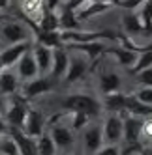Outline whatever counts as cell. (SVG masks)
Listing matches in <instances>:
<instances>
[{"mask_svg": "<svg viewBox=\"0 0 152 155\" xmlns=\"http://www.w3.org/2000/svg\"><path fill=\"white\" fill-rule=\"evenodd\" d=\"M62 108L66 112H79V114H86V116H98L100 114L102 105L96 101L92 95L86 94H71L62 101Z\"/></svg>", "mask_w": 152, "mask_h": 155, "instance_id": "cell-1", "label": "cell"}, {"mask_svg": "<svg viewBox=\"0 0 152 155\" xmlns=\"http://www.w3.org/2000/svg\"><path fill=\"white\" fill-rule=\"evenodd\" d=\"M126 99L128 95L122 92H115V94H107L103 99V107L109 110L111 114H118V112H124L126 110Z\"/></svg>", "mask_w": 152, "mask_h": 155, "instance_id": "cell-21", "label": "cell"}, {"mask_svg": "<svg viewBox=\"0 0 152 155\" xmlns=\"http://www.w3.org/2000/svg\"><path fill=\"white\" fill-rule=\"evenodd\" d=\"M137 82L141 84V88H152V68L137 73Z\"/></svg>", "mask_w": 152, "mask_h": 155, "instance_id": "cell-33", "label": "cell"}, {"mask_svg": "<svg viewBox=\"0 0 152 155\" xmlns=\"http://www.w3.org/2000/svg\"><path fill=\"white\" fill-rule=\"evenodd\" d=\"M28 107L25 101H12V103H8V108H6V121H8V125L9 127H15V129H21L23 131L25 127V121H26V116H28Z\"/></svg>", "mask_w": 152, "mask_h": 155, "instance_id": "cell-6", "label": "cell"}, {"mask_svg": "<svg viewBox=\"0 0 152 155\" xmlns=\"http://www.w3.org/2000/svg\"><path fill=\"white\" fill-rule=\"evenodd\" d=\"M105 54H111V56L116 58V62L122 65V68H128L130 71H132V68L135 65L137 62V56L139 52L132 51V49H126L122 45H115V47H107L105 49Z\"/></svg>", "mask_w": 152, "mask_h": 155, "instance_id": "cell-14", "label": "cell"}, {"mask_svg": "<svg viewBox=\"0 0 152 155\" xmlns=\"http://www.w3.org/2000/svg\"><path fill=\"white\" fill-rule=\"evenodd\" d=\"M88 71V58H81V56H70V65H68V73L64 77V81L68 84H73L81 81Z\"/></svg>", "mask_w": 152, "mask_h": 155, "instance_id": "cell-12", "label": "cell"}, {"mask_svg": "<svg viewBox=\"0 0 152 155\" xmlns=\"http://www.w3.org/2000/svg\"><path fill=\"white\" fill-rule=\"evenodd\" d=\"M21 9L28 19L34 21V25L38 28L43 13L47 12V2L45 0H21Z\"/></svg>", "mask_w": 152, "mask_h": 155, "instance_id": "cell-16", "label": "cell"}, {"mask_svg": "<svg viewBox=\"0 0 152 155\" xmlns=\"http://www.w3.org/2000/svg\"><path fill=\"white\" fill-rule=\"evenodd\" d=\"M143 2H147V0H118V6H122L126 9H130V12H135L137 6H143Z\"/></svg>", "mask_w": 152, "mask_h": 155, "instance_id": "cell-34", "label": "cell"}, {"mask_svg": "<svg viewBox=\"0 0 152 155\" xmlns=\"http://www.w3.org/2000/svg\"><path fill=\"white\" fill-rule=\"evenodd\" d=\"M6 108H8V101H6L4 95H0V116L6 114Z\"/></svg>", "mask_w": 152, "mask_h": 155, "instance_id": "cell-38", "label": "cell"}, {"mask_svg": "<svg viewBox=\"0 0 152 155\" xmlns=\"http://www.w3.org/2000/svg\"><path fill=\"white\" fill-rule=\"evenodd\" d=\"M148 68H152V51L139 52L137 62H135V65L132 68V73L137 75V73H141L143 69H148Z\"/></svg>", "mask_w": 152, "mask_h": 155, "instance_id": "cell-29", "label": "cell"}, {"mask_svg": "<svg viewBox=\"0 0 152 155\" xmlns=\"http://www.w3.org/2000/svg\"><path fill=\"white\" fill-rule=\"evenodd\" d=\"M122 86V79L116 73H103L100 77V90L107 95V94H115L120 90Z\"/></svg>", "mask_w": 152, "mask_h": 155, "instance_id": "cell-23", "label": "cell"}, {"mask_svg": "<svg viewBox=\"0 0 152 155\" xmlns=\"http://www.w3.org/2000/svg\"><path fill=\"white\" fill-rule=\"evenodd\" d=\"M94 155H122V151H120L118 146H103L100 151L94 153Z\"/></svg>", "mask_w": 152, "mask_h": 155, "instance_id": "cell-35", "label": "cell"}, {"mask_svg": "<svg viewBox=\"0 0 152 155\" xmlns=\"http://www.w3.org/2000/svg\"><path fill=\"white\" fill-rule=\"evenodd\" d=\"M66 47H71L73 51H79V52H85L88 60H96L100 54L105 52V45L102 41H94V43H81V45H66Z\"/></svg>", "mask_w": 152, "mask_h": 155, "instance_id": "cell-22", "label": "cell"}, {"mask_svg": "<svg viewBox=\"0 0 152 155\" xmlns=\"http://www.w3.org/2000/svg\"><path fill=\"white\" fill-rule=\"evenodd\" d=\"M55 12H57V15H58V28H60L62 32L77 30V26H79V19H77V15H75L73 9H70V8H66V6L62 4L60 8L55 9Z\"/></svg>", "mask_w": 152, "mask_h": 155, "instance_id": "cell-18", "label": "cell"}, {"mask_svg": "<svg viewBox=\"0 0 152 155\" xmlns=\"http://www.w3.org/2000/svg\"><path fill=\"white\" fill-rule=\"evenodd\" d=\"M122 26H124V32L128 38L132 36H139V34H145V26L139 19V13L137 12H128L124 17H122Z\"/></svg>", "mask_w": 152, "mask_h": 155, "instance_id": "cell-20", "label": "cell"}, {"mask_svg": "<svg viewBox=\"0 0 152 155\" xmlns=\"http://www.w3.org/2000/svg\"><path fill=\"white\" fill-rule=\"evenodd\" d=\"M19 77L12 69L8 71H0V95H13L19 90Z\"/></svg>", "mask_w": 152, "mask_h": 155, "instance_id": "cell-19", "label": "cell"}, {"mask_svg": "<svg viewBox=\"0 0 152 155\" xmlns=\"http://www.w3.org/2000/svg\"><path fill=\"white\" fill-rule=\"evenodd\" d=\"M116 2H118V0H116Z\"/></svg>", "mask_w": 152, "mask_h": 155, "instance_id": "cell-43", "label": "cell"}, {"mask_svg": "<svg viewBox=\"0 0 152 155\" xmlns=\"http://www.w3.org/2000/svg\"><path fill=\"white\" fill-rule=\"evenodd\" d=\"M68 65H70V52H68L66 45L62 49L53 51V69H51L53 79H62V77H66Z\"/></svg>", "mask_w": 152, "mask_h": 155, "instance_id": "cell-13", "label": "cell"}, {"mask_svg": "<svg viewBox=\"0 0 152 155\" xmlns=\"http://www.w3.org/2000/svg\"><path fill=\"white\" fill-rule=\"evenodd\" d=\"M139 19L143 23L145 30H152V0H147L143 2V6L139 8Z\"/></svg>", "mask_w": 152, "mask_h": 155, "instance_id": "cell-30", "label": "cell"}, {"mask_svg": "<svg viewBox=\"0 0 152 155\" xmlns=\"http://www.w3.org/2000/svg\"><path fill=\"white\" fill-rule=\"evenodd\" d=\"M38 30L40 32H58V15L57 12H51V9H47L45 13H43L40 25H38Z\"/></svg>", "mask_w": 152, "mask_h": 155, "instance_id": "cell-27", "label": "cell"}, {"mask_svg": "<svg viewBox=\"0 0 152 155\" xmlns=\"http://www.w3.org/2000/svg\"><path fill=\"white\" fill-rule=\"evenodd\" d=\"M124 121V140L128 144H137V140L143 137V120L137 116H126Z\"/></svg>", "mask_w": 152, "mask_h": 155, "instance_id": "cell-15", "label": "cell"}, {"mask_svg": "<svg viewBox=\"0 0 152 155\" xmlns=\"http://www.w3.org/2000/svg\"><path fill=\"white\" fill-rule=\"evenodd\" d=\"M51 88H53V84H51L49 79H45V77H38V79H34V81L25 82L21 90H23V97L25 99H36L40 95H45L47 92H51Z\"/></svg>", "mask_w": 152, "mask_h": 155, "instance_id": "cell-11", "label": "cell"}, {"mask_svg": "<svg viewBox=\"0 0 152 155\" xmlns=\"http://www.w3.org/2000/svg\"><path fill=\"white\" fill-rule=\"evenodd\" d=\"M32 54H34V60L38 64L40 77L51 75V69H53V49L38 45V43H36L34 49H32Z\"/></svg>", "mask_w": 152, "mask_h": 155, "instance_id": "cell-10", "label": "cell"}, {"mask_svg": "<svg viewBox=\"0 0 152 155\" xmlns=\"http://www.w3.org/2000/svg\"><path fill=\"white\" fill-rule=\"evenodd\" d=\"M70 155H83V153H70Z\"/></svg>", "mask_w": 152, "mask_h": 155, "instance_id": "cell-42", "label": "cell"}, {"mask_svg": "<svg viewBox=\"0 0 152 155\" xmlns=\"http://www.w3.org/2000/svg\"><path fill=\"white\" fill-rule=\"evenodd\" d=\"M126 155H143V153H141V151H128Z\"/></svg>", "mask_w": 152, "mask_h": 155, "instance_id": "cell-40", "label": "cell"}, {"mask_svg": "<svg viewBox=\"0 0 152 155\" xmlns=\"http://www.w3.org/2000/svg\"><path fill=\"white\" fill-rule=\"evenodd\" d=\"M70 114V120H71V124L70 127L75 131H85L86 127L90 125V116H86V114H79V112H68Z\"/></svg>", "mask_w": 152, "mask_h": 155, "instance_id": "cell-28", "label": "cell"}, {"mask_svg": "<svg viewBox=\"0 0 152 155\" xmlns=\"http://www.w3.org/2000/svg\"><path fill=\"white\" fill-rule=\"evenodd\" d=\"M49 135H51L53 142H55L57 150H70V148H73V144H75V135H73V129L70 125L51 124Z\"/></svg>", "mask_w": 152, "mask_h": 155, "instance_id": "cell-5", "label": "cell"}, {"mask_svg": "<svg viewBox=\"0 0 152 155\" xmlns=\"http://www.w3.org/2000/svg\"><path fill=\"white\" fill-rule=\"evenodd\" d=\"M124 112H128L130 116L141 118V116L152 114V107H147V105H143V103H139L133 95H128V99H126V110H124Z\"/></svg>", "mask_w": 152, "mask_h": 155, "instance_id": "cell-25", "label": "cell"}, {"mask_svg": "<svg viewBox=\"0 0 152 155\" xmlns=\"http://www.w3.org/2000/svg\"><path fill=\"white\" fill-rule=\"evenodd\" d=\"M28 51H32V41H23V43L9 45L4 51H0V71H8V69L15 68L19 64V60L23 58Z\"/></svg>", "mask_w": 152, "mask_h": 155, "instance_id": "cell-3", "label": "cell"}, {"mask_svg": "<svg viewBox=\"0 0 152 155\" xmlns=\"http://www.w3.org/2000/svg\"><path fill=\"white\" fill-rule=\"evenodd\" d=\"M0 155H21L19 146L13 140V137H6L0 140Z\"/></svg>", "mask_w": 152, "mask_h": 155, "instance_id": "cell-31", "label": "cell"}, {"mask_svg": "<svg viewBox=\"0 0 152 155\" xmlns=\"http://www.w3.org/2000/svg\"><path fill=\"white\" fill-rule=\"evenodd\" d=\"M23 133L30 138H40L43 133H45V118L40 110L36 108H30L28 110V116H26V121H25V127H23Z\"/></svg>", "mask_w": 152, "mask_h": 155, "instance_id": "cell-8", "label": "cell"}, {"mask_svg": "<svg viewBox=\"0 0 152 155\" xmlns=\"http://www.w3.org/2000/svg\"><path fill=\"white\" fill-rule=\"evenodd\" d=\"M36 151L38 155H57L58 150L55 146V142H53L49 131H45L40 138H36Z\"/></svg>", "mask_w": 152, "mask_h": 155, "instance_id": "cell-26", "label": "cell"}, {"mask_svg": "<svg viewBox=\"0 0 152 155\" xmlns=\"http://www.w3.org/2000/svg\"><path fill=\"white\" fill-rule=\"evenodd\" d=\"M0 39H4V43L9 45H17V43L23 41H30V34L28 28L25 25L17 23V21H8L0 26Z\"/></svg>", "mask_w": 152, "mask_h": 155, "instance_id": "cell-4", "label": "cell"}, {"mask_svg": "<svg viewBox=\"0 0 152 155\" xmlns=\"http://www.w3.org/2000/svg\"><path fill=\"white\" fill-rule=\"evenodd\" d=\"M17 68V77L19 81L23 82H28V81H34L40 77V71H38V64L34 60V54H32V51H28L23 58L19 60V64L15 65Z\"/></svg>", "mask_w": 152, "mask_h": 155, "instance_id": "cell-9", "label": "cell"}, {"mask_svg": "<svg viewBox=\"0 0 152 155\" xmlns=\"http://www.w3.org/2000/svg\"><path fill=\"white\" fill-rule=\"evenodd\" d=\"M143 155H152V150H145V151H141Z\"/></svg>", "mask_w": 152, "mask_h": 155, "instance_id": "cell-41", "label": "cell"}, {"mask_svg": "<svg viewBox=\"0 0 152 155\" xmlns=\"http://www.w3.org/2000/svg\"><path fill=\"white\" fill-rule=\"evenodd\" d=\"M102 133H103V146H118V142L124 140L122 116L120 114H109L102 124Z\"/></svg>", "mask_w": 152, "mask_h": 155, "instance_id": "cell-2", "label": "cell"}, {"mask_svg": "<svg viewBox=\"0 0 152 155\" xmlns=\"http://www.w3.org/2000/svg\"><path fill=\"white\" fill-rule=\"evenodd\" d=\"M9 131V125H8V121L4 116H0V135H6V133Z\"/></svg>", "mask_w": 152, "mask_h": 155, "instance_id": "cell-37", "label": "cell"}, {"mask_svg": "<svg viewBox=\"0 0 152 155\" xmlns=\"http://www.w3.org/2000/svg\"><path fill=\"white\" fill-rule=\"evenodd\" d=\"M83 148L86 153H98L102 148H103V133H102V125L100 124H90L88 127H86L83 131Z\"/></svg>", "mask_w": 152, "mask_h": 155, "instance_id": "cell-7", "label": "cell"}, {"mask_svg": "<svg viewBox=\"0 0 152 155\" xmlns=\"http://www.w3.org/2000/svg\"><path fill=\"white\" fill-rule=\"evenodd\" d=\"M38 36V45H43V47H49V49H62L64 43H62V38H60V32H36Z\"/></svg>", "mask_w": 152, "mask_h": 155, "instance_id": "cell-24", "label": "cell"}, {"mask_svg": "<svg viewBox=\"0 0 152 155\" xmlns=\"http://www.w3.org/2000/svg\"><path fill=\"white\" fill-rule=\"evenodd\" d=\"M9 6V0H0V9H6Z\"/></svg>", "mask_w": 152, "mask_h": 155, "instance_id": "cell-39", "label": "cell"}, {"mask_svg": "<svg viewBox=\"0 0 152 155\" xmlns=\"http://www.w3.org/2000/svg\"><path fill=\"white\" fill-rule=\"evenodd\" d=\"M133 97L139 103H143L147 107H152V88H139V90L133 94Z\"/></svg>", "mask_w": 152, "mask_h": 155, "instance_id": "cell-32", "label": "cell"}, {"mask_svg": "<svg viewBox=\"0 0 152 155\" xmlns=\"http://www.w3.org/2000/svg\"><path fill=\"white\" fill-rule=\"evenodd\" d=\"M113 8V4H103V2H86L83 6H79L77 9H75V15H77L79 21H86L90 17H96V15H102L105 12H109V9Z\"/></svg>", "mask_w": 152, "mask_h": 155, "instance_id": "cell-17", "label": "cell"}, {"mask_svg": "<svg viewBox=\"0 0 152 155\" xmlns=\"http://www.w3.org/2000/svg\"><path fill=\"white\" fill-rule=\"evenodd\" d=\"M143 137L145 138H152V120H145L143 121Z\"/></svg>", "mask_w": 152, "mask_h": 155, "instance_id": "cell-36", "label": "cell"}]
</instances>
